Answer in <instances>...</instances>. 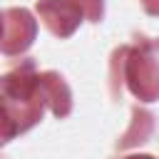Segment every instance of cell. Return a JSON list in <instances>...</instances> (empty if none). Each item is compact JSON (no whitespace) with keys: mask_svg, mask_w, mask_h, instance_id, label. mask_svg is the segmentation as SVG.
<instances>
[{"mask_svg":"<svg viewBox=\"0 0 159 159\" xmlns=\"http://www.w3.org/2000/svg\"><path fill=\"white\" fill-rule=\"evenodd\" d=\"M37 87H40V94H42L45 104H50L55 117H67L70 114L72 92H70L67 82L57 72H40L37 75Z\"/></svg>","mask_w":159,"mask_h":159,"instance_id":"cell-5","label":"cell"},{"mask_svg":"<svg viewBox=\"0 0 159 159\" xmlns=\"http://www.w3.org/2000/svg\"><path fill=\"white\" fill-rule=\"evenodd\" d=\"M152 129H154V124H152V114H149V112H142V109L134 107V122H132V129L124 134V139L119 142V147L127 149V147H132V144H137V142H147V137L152 134Z\"/></svg>","mask_w":159,"mask_h":159,"instance_id":"cell-6","label":"cell"},{"mask_svg":"<svg viewBox=\"0 0 159 159\" xmlns=\"http://www.w3.org/2000/svg\"><path fill=\"white\" fill-rule=\"evenodd\" d=\"M72 2L80 7L82 17H87L89 22H99V20H102V12H104V0H72Z\"/></svg>","mask_w":159,"mask_h":159,"instance_id":"cell-7","label":"cell"},{"mask_svg":"<svg viewBox=\"0 0 159 159\" xmlns=\"http://www.w3.org/2000/svg\"><path fill=\"white\" fill-rule=\"evenodd\" d=\"M2 25H5V15L0 12V37H2Z\"/></svg>","mask_w":159,"mask_h":159,"instance_id":"cell-11","label":"cell"},{"mask_svg":"<svg viewBox=\"0 0 159 159\" xmlns=\"http://www.w3.org/2000/svg\"><path fill=\"white\" fill-rule=\"evenodd\" d=\"M117 60L122 65V77L127 80L129 92L142 102L159 99V60L149 52V45L142 47H119Z\"/></svg>","mask_w":159,"mask_h":159,"instance_id":"cell-2","label":"cell"},{"mask_svg":"<svg viewBox=\"0 0 159 159\" xmlns=\"http://www.w3.org/2000/svg\"><path fill=\"white\" fill-rule=\"evenodd\" d=\"M37 15L57 37H70L82 22V12L72 0H37Z\"/></svg>","mask_w":159,"mask_h":159,"instance_id":"cell-4","label":"cell"},{"mask_svg":"<svg viewBox=\"0 0 159 159\" xmlns=\"http://www.w3.org/2000/svg\"><path fill=\"white\" fill-rule=\"evenodd\" d=\"M142 5L149 15H159V0H142Z\"/></svg>","mask_w":159,"mask_h":159,"instance_id":"cell-9","label":"cell"},{"mask_svg":"<svg viewBox=\"0 0 159 159\" xmlns=\"http://www.w3.org/2000/svg\"><path fill=\"white\" fill-rule=\"evenodd\" d=\"M0 99L12 117L17 132H27L32 124L40 122L45 99L37 87V72L32 60H25L20 67L0 77Z\"/></svg>","mask_w":159,"mask_h":159,"instance_id":"cell-1","label":"cell"},{"mask_svg":"<svg viewBox=\"0 0 159 159\" xmlns=\"http://www.w3.org/2000/svg\"><path fill=\"white\" fill-rule=\"evenodd\" d=\"M127 159H154V157H149V154H132V157H127Z\"/></svg>","mask_w":159,"mask_h":159,"instance_id":"cell-10","label":"cell"},{"mask_svg":"<svg viewBox=\"0 0 159 159\" xmlns=\"http://www.w3.org/2000/svg\"><path fill=\"white\" fill-rule=\"evenodd\" d=\"M15 134H20V132H17L12 117L7 114V109H5V104H2V99H0V144H5L7 139H12Z\"/></svg>","mask_w":159,"mask_h":159,"instance_id":"cell-8","label":"cell"},{"mask_svg":"<svg viewBox=\"0 0 159 159\" xmlns=\"http://www.w3.org/2000/svg\"><path fill=\"white\" fill-rule=\"evenodd\" d=\"M2 15H5V25H2V37H0V52L2 55L25 52L37 35L35 17L25 7H10Z\"/></svg>","mask_w":159,"mask_h":159,"instance_id":"cell-3","label":"cell"}]
</instances>
